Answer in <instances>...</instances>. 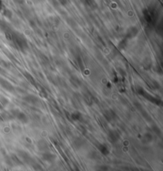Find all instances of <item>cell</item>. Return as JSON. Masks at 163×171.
I'll return each mask as SVG.
<instances>
[{"instance_id":"8992f818","label":"cell","mask_w":163,"mask_h":171,"mask_svg":"<svg viewBox=\"0 0 163 171\" xmlns=\"http://www.w3.org/2000/svg\"><path fill=\"white\" fill-rule=\"evenodd\" d=\"M43 158L46 161H52V160L55 159V156L52 154L51 153H44L43 154Z\"/></svg>"},{"instance_id":"ba28073f","label":"cell","mask_w":163,"mask_h":171,"mask_svg":"<svg viewBox=\"0 0 163 171\" xmlns=\"http://www.w3.org/2000/svg\"><path fill=\"white\" fill-rule=\"evenodd\" d=\"M85 2H86V4L90 7H93L95 4V0H85Z\"/></svg>"},{"instance_id":"6da1fadb","label":"cell","mask_w":163,"mask_h":171,"mask_svg":"<svg viewBox=\"0 0 163 171\" xmlns=\"http://www.w3.org/2000/svg\"><path fill=\"white\" fill-rule=\"evenodd\" d=\"M104 116L108 122H112V121L116 120V118H117V116H116L115 112L112 111V110H107V111H105L104 113Z\"/></svg>"},{"instance_id":"52a82bcc","label":"cell","mask_w":163,"mask_h":171,"mask_svg":"<svg viewBox=\"0 0 163 171\" xmlns=\"http://www.w3.org/2000/svg\"><path fill=\"white\" fill-rule=\"evenodd\" d=\"M72 118H73L74 120H79V119L81 118V115L78 112H76L72 115Z\"/></svg>"},{"instance_id":"7a4b0ae2","label":"cell","mask_w":163,"mask_h":171,"mask_svg":"<svg viewBox=\"0 0 163 171\" xmlns=\"http://www.w3.org/2000/svg\"><path fill=\"white\" fill-rule=\"evenodd\" d=\"M13 116H14V118H16V119H18L19 121H21L22 123H26L28 121L27 116H26L23 112H18V111H14V112H13Z\"/></svg>"},{"instance_id":"277c9868","label":"cell","mask_w":163,"mask_h":171,"mask_svg":"<svg viewBox=\"0 0 163 171\" xmlns=\"http://www.w3.org/2000/svg\"><path fill=\"white\" fill-rule=\"evenodd\" d=\"M24 100H25L26 102L32 104H36L38 102V99L37 98L36 96H33V95H28V96H25V97H24Z\"/></svg>"},{"instance_id":"5b68a950","label":"cell","mask_w":163,"mask_h":171,"mask_svg":"<svg viewBox=\"0 0 163 171\" xmlns=\"http://www.w3.org/2000/svg\"><path fill=\"white\" fill-rule=\"evenodd\" d=\"M98 148H99L100 151L103 154H108V148H107V146H105L104 144H100V145L98 146Z\"/></svg>"},{"instance_id":"3957f363","label":"cell","mask_w":163,"mask_h":171,"mask_svg":"<svg viewBox=\"0 0 163 171\" xmlns=\"http://www.w3.org/2000/svg\"><path fill=\"white\" fill-rule=\"evenodd\" d=\"M108 138L109 140L111 142H116L118 141L120 138V135L117 130H111L108 134Z\"/></svg>"}]
</instances>
